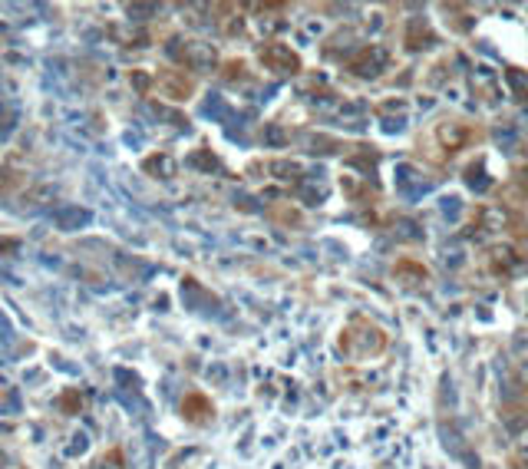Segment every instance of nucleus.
Masks as SVG:
<instances>
[{"mask_svg":"<svg viewBox=\"0 0 528 469\" xmlns=\"http://www.w3.org/2000/svg\"><path fill=\"white\" fill-rule=\"evenodd\" d=\"M142 169H146L149 176H152V172H155V178H169V176H172V172H176V162H172L169 155L155 153V155H149V159L142 162Z\"/></svg>","mask_w":528,"mask_h":469,"instance_id":"9","label":"nucleus"},{"mask_svg":"<svg viewBox=\"0 0 528 469\" xmlns=\"http://www.w3.org/2000/svg\"><path fill=\"white\" fill-rule=\"evenodd\" d=\"M522 153H525V159H528V136H525V146H522Z\"/></svg>","mask_w":528,"mask_h":469,"instance_id":"15","label":"nucleus"},{"mask_svg":"<svg viewBox=\"0 0 528 469\" xmlns=\"http://www.w3.org/2000/svg\"><path fill=\"white\" fill-rule=\"evenodd\" d=\"M387 66H390V50L380 47V43H366V47H360V53L350 60V70L364 79H377Z\"/></svg>","mask_w":528,"mask_h":469,"instance_id":"3","label":"nucleus"},{"mask_svg":"<svg viewBox=\"0 0 528 469\" xmlns=\"http://www.w3.org/2000/svg\"><path fill=\"white\" fill-rule=\"evenodd\" d=\"M396 278H406V284H423L426 281V268L419 265V261H400L396 265Z\"/></svg>","mask_w":528,"mask_h":469,"instance_id":"11","label":"nucleus"},{"mask_svg":"<svg viewBox=\"0 0 528 469\" xmlns=\"http://www.w3.org/2000/svg\"><path fill=\"white\" fill-rule=\"evenodd\" d=\"M436 139H440V146L446 149V153H459L465 142L472 139V129H469V123L449 119V123H440V129H436Z\"/></svg>","mask_w":528,"mask_h":469,"instance_id":"5","label":"nucleus"},{"mask_svg":"<svg viewBox=\"0 0 528 469\" xmlns=\"http://www.w3.org/2000/svg\"><path fill=\"white\" fill-rule=\"evenodd\" d=\"M178 413L189 420L192 426H205V423H212V417H215V403L201 390H192V393H185V397H182Z\"/></svg>","mask_w":528,"mask_h":469,"instance_id":"4","label":"nucleus"},{"mask_svg":"<svg viewBox=\"0 0 528 469\" xmlns=\"http://www.w3.org/2000/svg\"><path fill=\"white\" fill-rule=\"evenodd\" d=\"M155 89L169 102H189L195 96V79L185 70H159L155 73Z\"/></svg>","mask_w":528,"mask_h":469,"instance_id":"2","label":"nucleus"},{"mask_svg":"<svg viewBox=\"0 0 528 469\" xmlns=\"http://www.w3.org/2000/svg\"><path fill=\"white\" fill-rule=\"evenodd\" d=\"M505 79H508V86H512V93H515L518 100H528V70L508 66V70H505Z\"/></svg>","mask_w":528,"mask_h":469,"instance_id":"12","label":"nucleus"},{"mask_svg":"<svg viewBox=\"0 0 528 469\" xmlns=\"http://www.w3.org/2000/svg\"><path fill=\"white\" fill-rule=\"evenodd\" d=\"M442 212H446L449 218H456V212H459V199H456V195H446V199H442Z\"/></svg>","mask_w":528,"mask_h":469,"instance_id":"14","label":"nucleus"},{"mask_svg":"<svg viewBox=\"0 0 528 469\" xmlns=\"http://www.w3.org/2000/svg\"><path fill=\"white\" fill-rule=\"evenodd\" d=\"M271 172H274V178H281V182H294V178L304 176V169L297 162H290V159H277V162H271Z\"/></svg>","mask_w":528,"mask_h":469,"instance_id":"13","label":"nucleus"},{"mask_svg":"<svg viewBox=\"0 0 528 469\" xmlns=\"http://www.w3.org/2000/svg\"><path fill=\"white\" fill-rule=\"evenodd\" d=\"M429 43H436V33L426 26V20H413V24H410V33H406V47H410V50H426Z\"/></svg>","mask_w":528,"mask_h":469,"instance_id":"8","label":"nucleus"},{"mask_svg":"<svg viewBox=\"0 0 528 469\" xmlns=\"http://www.w3.org/2000/svg\"><path fill=\"white\" fill-rule=\"evenodd\" d=\"M396 185H400V192L406 199H419V195L429 189L423 172H416L413 165H400V169H396Z\"/></svg>","mask_w":528,"mask_h":469,"instance_id":"7","label":"nucleus"},{"mask_svg":"<svg viewBox=\"0 0 528 469\" xmlns=\"http://www.w3.org/2000/svg\"><path fill=\"white\" fill-rule=\"evenodd\" d=\"M489 182L492 178H486V159H476V162L465 169V185H469V189L486 192L489 189Z\"/></svg>","mask_w":528,"mask_h":469,"instance_id":"10","label":"nucleus"},{"mask_svg":"<svg viewBox=\"0 0 528 469\" xmlns=\"http://www.w3.org/2000/svg\"><path fill=\"white\" fill-rule=\"evenodd\" d=\"M258 60H261L271 73H281V77H290V73H297V70H301V56L290 50L288 43H281V40L264 43L261 50H258Z\"/></svg>","mask_w":528,"mask_h":469,"instance_id":"1","label":"nucleus"},{"mask_svg":"<svg viewBox=\"0 0 528 469\" xmlns=\"http://www.w3.org/2000/svg\"><path fill=\"white\" fill-rule=\"evenodd\" d=\"M518 265H522V254H518L515 245H492L489 268L495 271V275H512Z\"/></svg>","mask_w":528,"mask_h":469,"instance_id":"6","label":"nucleus"}]
</instances>
